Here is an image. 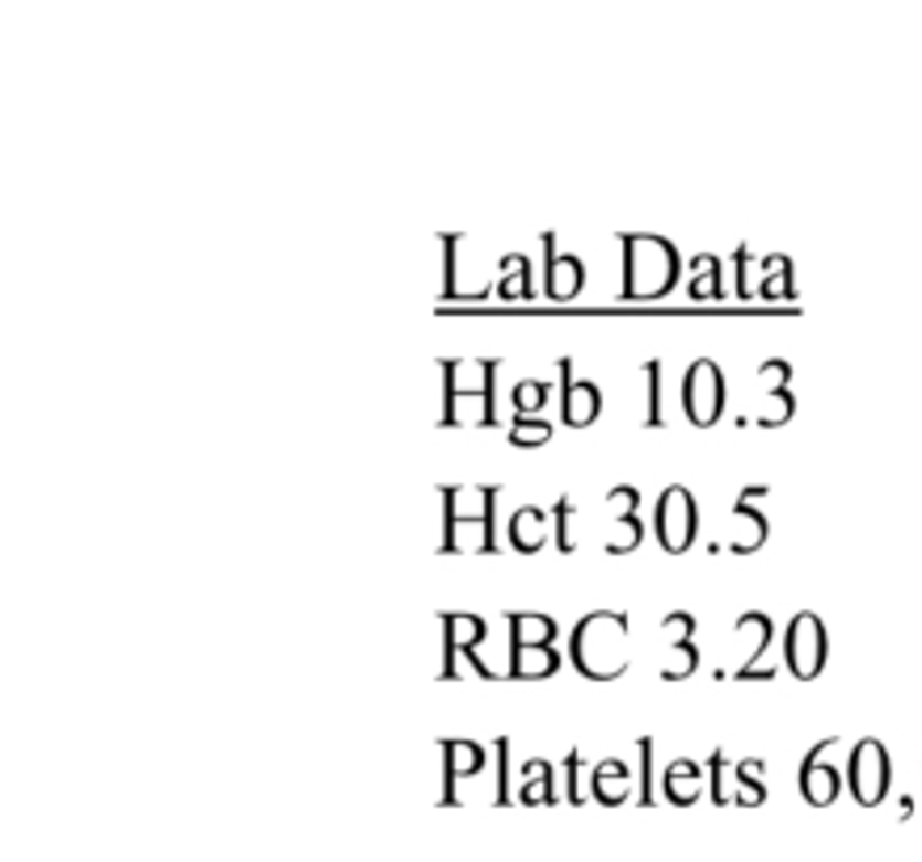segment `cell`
I'll list each match as a JSON object with an SVG mask.
<instances>
[{
  "instance_id": "5",
  "label": "cell",
  "mask_w": 922,
  "mask_h": 862,
  "mask_svg": "<svg viewBox=\"0 0 922 862\" xmlns=\"http://www.w3.org/2000/svg\"><path fill=\"white\" fill-rule=\"evenodd\" d=\"M784 661H787V673H792L796 682L822 678V669L830 661V636H826V622L817 619L813 610H801L796 619L787 622Z\"/></svg>"
},
{
  "instance_id": "22",
  "label": "cell",
  "mask_w": 922,
  "mask_h": 862,
  "mask_svg": "<svg viewBox=\"0 0 922 862\" xmlns=\"http://www.w3.org/2000/svg\"><path fill=\"white\" fill-rule=\"evenodd\" d=\"M522 804H552V766L536 757L522 766V791H518Z\"/></svg>"
},
{
  "instance_id": "25",
  "label": "cell",
  "mask_w": 922,
  "mask_h": 862,
  "mask_svg": "<svg viewBox=\"0 0 922 862\" xmlns=\"http://www.w3.org/2000/svg\"><path fill=\"white\" fill-rule=\"evenodd\" d=\"M506 438H510V446H518V450H527V446H548L552 443V425L540 417H515Z\"/></svg>"
},
{
  "instance_id": "24",
  "label": "cell",
  "mask_w": 922,
  "mask_h": 862,
  "mask_svg": "<svg viewBox=\"0 0 922 862\" xmlns=\"http://www.w3.org/2000/svg\"><path fill=\"white\" fill-rule=\"evenodd\" d=\"M696 669H699L696 640H682V643H670V648H666V664H661V678H666V682H682V678H691Z\"/></svg>"
},
{
  "instance_id": "15",
  "label": "cell",
  "mask_w": 922,
  "mask_h": 862,
  "mask_svg": "<svg viewBox=\"0 0 922 862\" xmlns=\"http://www.w3.org/2000/svg\"><path fill=\"white\" fill-rule=\"evenodd\" d=\"M564 661L557 652V643H548V648H510V678H518V682H543Z\"/></svg>"
},
{
  "instance_id": "7",
  "label": "cell",
  "mask_w": 922,
  "mask_h": 862,
  "mask_svg": "<svg viewBox=\"0 0 922 862\" xmlns=\"http://www.w3.org/2000/svg\"><path fill=\"white\" fill-rule=\"evenodd\" d=\"M847 783H851V796L872 808L889 796V783H893V766H889V749L880 745L877 736H863L855 741L851 762H847Z\"/></svg>"
},
{
  "instance_id": "18",
  "label": "cell",
  "mask_w": 922,
  "mask_h": 862,
  "mask_svg": "<svg viewBox=\"0 0 922 862\" xmlns=\"http://www.w3.org/2000/svg\"><path fill=\"white\" fill-rule=\"evenodd\" d=\"M506 622H510V648H548L561 636V627L548 615H510Z\"/></svg>"
},
{
  "instance_id": "2",
  "label": "cell",
  "mask_w": 922,
  "mask_h": 862,
  "mask_svg": "<svg viewBox=\"0 0 922 862\" xmlns=\"http://www.w3.org/2000/svg\"><path fill=\"white\" fill-rule=\"evenodd\" d=\"M624 248V283H619V299H661L678 287V248L666 236L653 232H624L619 236Z\"/></svg>"
},
{
  "instance_id": "1",
  "label": "cell",
  "mask_w": 922,
  "mask_h": 862,
  "mask_svg": "<svg viewBox=\"0 0 922 862\" xmlns=\"http://www.w3.org/2000/svg\"><path fill=\"white\" fill-rule=\"evenodd\" d=\"M569 661L590 682H615L632 664V619L624 610H594L569 631Z\"/></svg>"
},
{
  "instance_id": "28",
  "label": "cell",
  "mask_w": 922,
  "mask_h": 862,
  "mask_svg": "<svg viewBox=\"0 0 922 862\" xmlns=\"http://www.w3.org/2000/svg\"><path fill=\"white\" fill-rule=\"evenodd\" d=\"M548 400V383L540 379H522L515 392H510V404H515V417H536Z\"/></svg>"
},
{
  "instance_id": "9",
  "label": "cell",
  "mask_w": 922,
  "mask_h": 862,
  "mask_svg": "<svg viewBox=\"0 0 922 862\" xmlns=\"http://www.w3.org/2000/svg\"><path fill=\"white\" fill-rule=\"evenodd\" d=\"M834 753V736H826V741H817L809 753H805V762H801V796L809 799L813 808H826V804H834L838 799V791H842V770L830 762Z\"/></svg>"
},
{
  "instance_id": "13",
  "label": "cell",
  "mask_w": 922,
  "mask_h": 862,
  "mask_svg": "<svg viewBox=\"0 0 922 862\" xmlns=\"http://www.w3.org/2000/svg\"><path fill=\"white\" fill-rule=\"evenodd\" d=\"M438 749H443V757H447V791H443V799H455V778H476V774L485 770V745H476V741H459V736H447V741H438Z\"/></svg>"
},
{
  "instance_id": "4",
  "label": "cell",
  "mask_w": 922,
  "mask_h": 862,
  "mask_svg": "<svg viewBox=\"0 0 922 862\" xmlns=\"http://www.w3.org/2000/svg\"><path fill=\"white\" fill-rule=\"evenodd\" d=\"M653 534H657V543H661L666 555L691 552V543H696L699 534V506L696 497H691V488L687 485L661 488L657 513H653Z\"/></svg>"
},
{
  "instance_id": "10",
  "label": "cell",
  "mask_w": 922,
  "mask_h": 862,
  "mask_svg": "<svg viewBox=\"0 0 922 862\" xmlns=\"http://www.w3.org/2000/svg\"><path fill=\"white\" fill-rule=\"evenodd\" d=\"M543 295L552 299V304H569V299H577L585 287V266L582 257H573V253H557V236L552 232H543Z\"/></svg>"
},
{
  "instance_id": "34",
  "label": "cell",
  "mask_w": 922,
  "mask_h": 862,
  "mask_svg": "<svg viewBox=\"0 0 922 862\" xmlns=\"http://www.w3.org/2000/svg\"><path fill=\"white\" fill-rule=\"evenodd\" d=\"M611 509H615V518L619 513H636V506H640V492H636V485H615L607 492Z\"/></svg>"
},
{
  "instance_id": "38",
  "label": "cell",
  "mask_w": 922,
  "mask_h": 862,
  "mask_svg": "<svg viewBox=\"0 0 922 862\" xmlns=\"http://www.w3.org/2000/svg\"><path fill=\"white\" fill-rule=\"evenodd\" d=\"M577 766H582V753L569 749V757H564V787H569V804H577Z\"/></svg>"
},
{
  "instance_id": "3",
  "label": "cell",
  "mask_w": 922,
  "mask_h": 862,
  "mask_svg": "<svg viewBox=\"0 0 922 862\" xmlns=\"http://www.w3.org/2000/svg\"><path fill=\"white\" fill-rule=\"evenodd\" d=\"M480 366V387L459 392V362H443V417L438 425H476V429H494L497 425V366L494 358L476 362Z\"/></svg>"
},
{
  "instance_id": "30",
  "label": "cell",
  "mask_w": 922,
  "mask_h": 862,
  "mask_svg": "<svg viewBox=\"0 0 922 862\" xmlns=\"http://www.w3.org/2000/svg\"><path fill=\"white\" fill-rule=\"evenodd\" d=\"M792 413H796L792 392H775V396H766V408L759 413V425H763V429H780V425L792 421Z\"/></svg>"
},
{
  "instance_id": "14",
  "label": "cell",
  "mask_w": 922,
  "mask_h": 862,
  "mask_svg": "<svg viewBox=\"0 0 922 862\" xmlns=\"http://www.w3.org/2000/svg\"><path fill=\"white\" fill-rule=\"evenodd\" d=\"M548 518H552V513H543L540 506L515 509V518H510V526H506V534H510V547H515L518 555L543 552V543H548Z\"/></svg>"
},
{
  "instance_id": "33",
  "label": "cell",
  "mask_w": 922,
  "mask_h": 862,
  "mask_svg": "<svg viewBox=\"0 0 922 862\" xmlns=\"http://www.w3.org/2000/svg\"><path fill=\"white\" fill-rule=\"evenodd\" d=\"M548 513H552V522H557V547H561L564 555H573V539H569V518H573V501H569V497H561V501H552V509H548Z\"/></svg>"
},
{
  "instance_id": "27",
  "label": "cell",
  "mask_w": 922,
  "mask_h": 862,
  "mask_svg": "<svg viewBox=\"0 0 922 862\" xmlns=\"http://www.w3.org/2000/svg\"><path fill=\"white\" fill-rule=\"evenodd\" d=\"M738 799H742V804H763L766 799L763 762H759V757H745L742 766H738Z\"/></svg>"
},
{
  "instance_id": "20",
  "label": "cell",
  "mask_w": 922,
  "mask_h": 862,
  "mask_svg": "<svg viewBox=\"0 0 922 862\" xmlns=\"http://www.w3.org/2000/svg\"><path fill=\"white\" fill-rule=\"evenodd\" d=\"M590 783H594V796L603 799V804H624V796L632 791V770L624 762L611 757V762H598V766H594Z\"/></svg>"
},
{
  "instance_id": "19",
  "label": "cell",
  "mask_w": 922,
  "mask_h": 862,
  "mask_svg": "<svg viewBox=\"0 0 922 862\" xmlns=\"http://www.w3.org/2000/svg\"><path fill=\"white\" fill-rule=\"evenodd\" d=\"M531 295H536V287H531V257H522V253H510V257H501L497 299L522 304V299H531Z\"/></svg>"
},
{
  "instance_id": "31",
  "label": "cell",
  "mask_w": 922,
  "mask_h": 862,
  "mask_svg": "<svg viewBox=\"0 0 922 862\" xmlns=\"http://www.w3.org/2000/svg\"><path fill=\"white\" fill-rule=\"evenodd\" d=\"M759 383L766 387V396L787 392V383H792V366H787L784 358H766L763 366H759Z\"/></svg>"
},
{
  "instance_id": "17",
  "label": "cell",
  "mask_w": 922,
  "mask_h": 862,
  "mask_svg": "<svg viewBox=\"0 0 922 862\" xmlns=\"http://www.w3.org/2000/svg\"><path fill=\"white\" fill-rule=\"evenodd\" d=\"M703 770H708V766L687 762V757L670 762L666 774H661V791H666V799H670V804H691V799H699V791H703Z\"/></svg>"
},
{
  "instance_id": "36",
  "label": "cell",
  "mask_w": 922,
  "mask_h": 862,
  "mask_svg": "<svg viewBox=\"0 0 922 862\" xmlns=\"http://www.w3.org/2000/svg\"><path fill=\"white\" fill-rule=\"evenodd\" d=\"M497 804H506L510 799V787H506V757H510V736H497Z\"/></svg>"
},
{
  "instance_id": "16",
  "label": "cell",
  "mask_w": 922,
  "mask_h": 862,
  "mask_svg": "<svg viewBox=\"0 0 922 862\" xmlns=\"http://www.w3.org/2000/svg\"><path fill=\"white\" fill-rule=\"evenodd\" d=\"M733 636L742 640V669H754V661L766 657V648L775 640V627H771V619H766L763 610H745L742 619H738V627H733Z\"/></svg>"
},
{
  "instance_id": "8",
  "label": "cell",
  "mask_w": 922,
  "mask_h": 862,
  "mask_svg": "<svg viewBox=\"0 0 922 862\" xmlns=\"http://www.w3.org/2000/svg\"><path fill=\"white\" fill-rule=\"evenodd\" d=\"M443 678H459V657L468 661V669H476L485 682H494L497 673L476 657V648L485 640V619L476 615H443Z\"/></svg>"
},
{
  "instance_id": "11",
  "label": "cell",
  "mask_w": 922,
  "mask_h": 862,
  "mask_svg": "<svg viewBox=\"0 0 922 862\" xmlns=\"http://www.w3.org/2000/svg\"><path fill=\"white\" fill-rule=\"evenodd\" d=\"M561 421L569 429H590L598 413H603V392L598 383H585V379H573V362L561 358Z\"/></svg>"
},
{
  "instance_id": "12",
  "label": "cell",
  "mask_w": 922,
  "mask_h": 862,
  "mask_svg": "<svg viewBox=\"0 0 922 862\" xmlns=\"http://www.w3.org/2000/svg\"><path fill=\"white\" fill-rule=\"evenodd\" d=\"M771 522L763 509H754V501H738L733 506V534H729V552L733 555H754L766 543Z\"/></svg>"
},
{
  "instance_id": "23",
  "label": "cell",
  "mask_w": 922,
  "mask_h": 862,
  "mask_svg": "<svg viewBox=\"0 0 922 862\" xmlns=\"http://www.w3.org/2000/svg\"><path fill=\"white\" fill-rule=\"evenodd\" d=\"M724 287H720V262L712 253H703L691 262V299H720Z\"/></svg>"
},
{
  "instance_id": "21",
  "label": "cell",
  "mask_w": 922,
  "mask_h": 862,
  "mask_svg": "<svg viewBox=\"0 0 922 862\" xmlns=\"http://www.w3.org/2000/svg\"><path fill=\"white\" fill-rule=\"evenodd\" d=\"M645 429H661L666 425V400H661V362L649 358L645 362V417H640Z\"/></svg>"
},
{
  "instance_id": "32",
  "label": "cell",
  "mask_w": 922,
  "mask_h": 862,
  "mask_svg": "<svg viewBox=\"0 0 922 862\" xmlns=\"http://www.w3.org/2000/svg\"><path fill=\"white\" fill-rule=\"evenodd\" d=\"M661 636H666V648H670V643L691 640V636H696V615H687V610L666 615V619H661Z\"/></svg>"
},
{
  "instance_id": "26",
  "label": "cell",
  "mask_w": 922,
  "mask_h": 862,
  "mask_svg": "<svg viewBox=\"0 0 922 862\" xmlns=\"http://www.w3.org/2000/svg\"><path fill=\"white\" fill-rule=\"evenodd\" d=\"M708 774H712V799L717 804H729V799L738 796V766H729L720 749L708 757Z\"/></svg>"
},
{
  "instance_id": "35",
  "label": "cell",
  "mask_w": 922,
  "mask_h": 862,
  "mask_svg": "<svg viewBox=\"0 0 922 862\" xmlns=\"http://www.w3.org/2000/svg\"><path fill=\"white\" fill-rule=\"evenodd\" d=\"M464 236H443V269H447V283H443V299H455V248Z\"/></svg>"
},
{
  "instance_id": "6",
  "label": "cell",
  "mask_w": 922,
  "mask_h": 862,
  "mask_svg": "<svg viewBox=\"0 0 922 862\" xmlns=\"http://www.w3.org/2000/svg\"><path fill=\"white\" fill-rule=\"evenodd\" d=\"M682 413L696 429H712L724 417V375L712 358H696L682 375Z\"/></svg>"
},
{
  "instance_id": "37",
  "label": "cell",
  "mask_w": 922,
  "mask_h": 862,
  "mask_svg": "<svg viewBox=\"0 0 922 862\" xmlns=\"http://www.w3.org/2000/svg\"><path fill=\"white\" fill-rule=\"evenodd\" d=\"M636 749H640V804H649L653 799V774H649V757H653V741L649 736H640V741H636Z\"/></svg>"
},
{
  "instance_id": "29",
  "label": "cell",
  "mask_w": 922,
  "mask_h": 862,
  "mask_svg": "<svg viewBox=\"0 0 922 862\" xmlns=\"http://www.w3.org/2000/svg\"><path fill=\"white\" fill-rule=\"evenodd\" d=\"M615 539L607 543V552L611 555H628V552H636L640 547V539H645V526H640V518L636 513H619L615 518Z\"/></svg>"
}]
</instances>
